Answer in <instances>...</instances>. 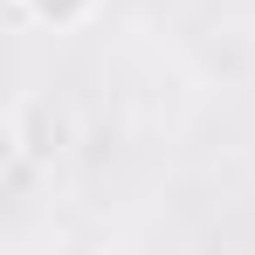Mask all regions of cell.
<instances>
[{
	"label": "cell",
	"mask_w": 255,
	"mask_h": 255,
	"mask_svg": "<svg viewBox=\"0 0 255 255\" xmlns=\"http://www.w3.org/2000/svg\"><path fill=\"white\" fill-rule=\"evenodd\" d=\"M76 7H83V0H42V14H48V21H69Z\"/></svg>",
	"instance_id": "1"
}]
</instances>
